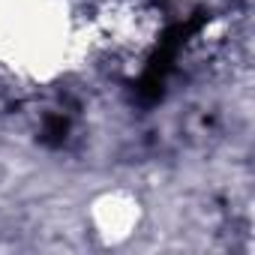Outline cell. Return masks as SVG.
Wrapping results in <instances>:
<instances>
[{"instance_id":"cell-2","label":"cell","mask_w":255,"mask_h":255,"mask_svg":"<svg viewBox=\"0 0 255 255\" xmlns=\"http://www.w3.org/2000/svg\"><path fill=\"white\" fill-rule=\"evenodd\" d=\"M66 132H69V123H66V117H60V114H54V117H48L45 120V129H42V141L45 144H63V138H66Z\"/></svg>"},{"instance_id":"cell-1","label":"cell","mask_w":255,"mask_h":255,"mask_svg":"<svg viewBox=\"0 0 255 255\" xmlns=\"http://www.w3.org/2000/svg\"><path fill=\"white\" fill-rule=\"evenodd\" d=\"M204 24H207V12H195V15L183 18V21H174V24L159 36V45L153 48V54H150V60H147V66H144V75H141V81H138V96H141L144 102H156V99L162 96V87H165V81H168L174 63H177V54L183 51V45H186Z\"/></svg>"}]
</instances>
